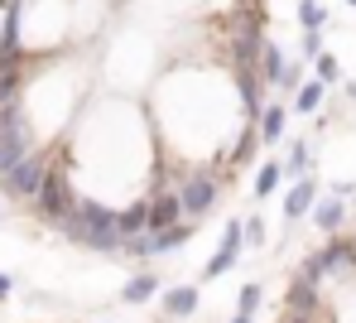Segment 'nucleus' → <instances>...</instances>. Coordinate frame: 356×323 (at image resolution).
<instances>
[{
  "mask_svg": "<svg viewBox=\"0 0 356 323\" xmlns=\"http://www.w3.org/2000/svg\"><path fill=\"white\" fill-rule=\"evenodd\" d=\"M318 285H323V280H313V275L298 270V280L289 285V299H284V314H318V299H323Z\"/></svg>",
  "mask_w": 356,
  "mask_h": 323,
  "instance_id": "10",
  "label": "nucleus"
},
{
  "mask_svg": "<svg viewBox=\"0 0 356 323\" xmlns=\"http://www.w3.org/2000/svg\"><path fill=\"white\" fill-rule=\"evenodd\" d=\"M250 126H255V140H260V145H280V140H284V126H289V107H284V102H265Z\"/></svg>",
  "mask_w": 356,
  "mask_h": 323,
  "instance_id": "8",
  "label": "nucleus"
},
{
  "mask_svg": "<svg viewBox=\"0 0 356 323\" xmlns=\"http://www.w3.org/2000/svg\"><path fill=\"white\" fill-rule=\"evenodd\" d=\"M72 203H77V184H72V169H63V164H49V174H44V189L29 198L34 217H39L44 227H54V232H58L63 217L72 212Z\"/></svg>",
  "mask_w": 356,
  "mask_h": 323,
  "instance_id": "3",
  "label": "nucleus"
},
{
  "mask_svg": "<svg viewBox=\"0 0 356 323\" xmlns=\"http://www.w3.org/2000/svg\"><path fill=\"white\" fill-rule=\"evenodd\" d=\"M298 82H303V63H284V72H280V82H275V92H294Z\"/></svg>",
  "mask_w": 356,
  "mask_h": 323,
  "instance_id": "23",
  "label": "nucleus"
},
{
  "mask_svg": "<svg viewBox=\"0 0 356 323\" xmlns=\"http://www.w3.org/2000/svg\"><path fill=\"white\" fill-rule=\"evenodd\" d=\"M255 150H260L255 126H245V130H236V140H232L222 155H227V164H232V169H241V164H250V159H255Z\"/></svg>",
  "mask_w": 356,
  "mask_h": 323,
  "instance_id": "15",
  "label": "nucleus"
},
{
  "mask_svg": "<svg viewBox=\"0 0 356 323\" xmlns=\"http://www.w3.org/2000/svg\"><path fill=\"white\" fill-rule=\"evenodd\" d=\"M308 217H313V227L318 232H327V237H337L342 227H347V198H318L313 207H308Z\"/></svg>",
  "mask_w": 356,
  "mask_h": 323,
  "instance_id": "9",
  "label": "nucleus"
},
{
  "mask_svg": "<svg viewBox=\"0 0 356 323\" xmlns=\"http://www.w3.org/2000/svg\"><path fill=\"white\" fill-rule=\"evenodd\" d=\"M284 63H289V58H284V49H280L275 39H265V44H260V58H255L260 82H265V87H275V82H280V72H284Z\"/></svg>",
  "mask_w": 356,
  "mask_h": 323,
  "instance_id": "13",
  "label": "nucleus"
},
{
  "mask_svg": "<svg viewBox=\"0 0 356 323\" xmlns=\"http://www.w3.org/2000/svg\"><path fill=\"white\" fill-rule=\"evenodd\" d=\"M308 174V140H294L284 150V179H303Z\"/></svg>",
  "mask_w": 356,
  "mask_h": 323,
  "instance_id": "18",
  "label": "nucleus"
},
{
  "mask_svg": "<svg viewBox=\"0 0 356 323\" xmlns=\"http://www.w3.org/2000/svg\"><path fill=\"white\" fill-rule=\"evenodd\" d=\"M227 323H255V319H245V314H236V319H227Z\"/></svg>",
  "mask_w": 356,
  "mask_h": 323,
  "instance_id": "26",
  "label": "nucleus"
},
{
  "mask_svg": "<svg viewBox=\"0 0 356 323\" xmlns=\"http://www.w3.org/2000/svg\"><path fill=\"white\" fill-rule=\"evenodd\" d=\"M0 212H5V207H0Z\"/></svg>",
  "mask_w": 356,
  "mask_h": 323,
  "instance_id": "28",
  "label": "nucleus"
},
{
  "mask_svg": "<svg viewBox=\"0 0 356 323\" xmlns=\"http://www.w3.org/2000/svg\"><path fill=\"white\" fill-rule=\"evenodd\" d=\"M280 184H284V159H265L255 169V198H270Z\"/></svg>",
  "mask_w": 356,
  "mask_h": 323,
  "instance_id": "17",
  "label": "nucleus"
},
{
  "mask_svg": "<svg viewBox=\"0 0 356 323\" xmlns=\"http://www.w3.org/2000/svg\"><path fill=\"white\" fill-rule=\"evenodd\" d=\"M313 77H318L323 87H332V82H342V63H337V54H327V49H323V54L313 58Z\"/></svg>",
  "mask_w": 356,
  "mask_h": 323,
  "instance_id": "19",
  "label": "nucleus"
},
{
  "mask_svg": "<svg viewBox=\"0 0 356 323\" xmlns=\"http://www.w3.org/2000/svg\"><path fill=\"white\" fill-rule=\"evenodd\" d=\"M154 290H159V275H154V270H140V275H130V280H125L120 299H125V304H149V299H154Z\"/></svg>",
  "mask_w": 356,
  "mask_h": 323,
  "instance_id": "14",
  "label": "nucleus"
},
{
  "mask_svg": "<svg viewBox=\"0 0 356 323\" xmlns=\"http://www.w3.org/2000/svg\"><path fill=\"white\" fill-rule=\"evenodd\" d=\"M178 222H188V217H183V207H178L174 184L149 189V198H145V232H164V227H178Z\"/></svg>",
  "mask_w": 356,
  "mask_h": 323,
  "instance_id": "6",
  "label": "nucleus"
},
{
  "mask_svg": "<svg viewBox=\"0 0 356 323\" xmlns=\"http://www.w3.org/2000/svg\"><path fill=\"white\" fill-rule=\"evenodd\" d=\"M245 246H265V217H245Z\"/></svg>",
  "mask_w": 356,
  "mask_h": 323,
  "instance_id": "24",
  "label": "nucleus"
},
{
  "mask_svg": "<svg viewBox=\"0 0 356 323\" xmlns=\"http://www.w3.org/2000/svg\"><path fill=\"white\" fill-rule=\"evenodd\" d=\"M44 174H49V155L34 150V155H24L10 174H0V194L10 198V203H29V198L44 189Z\"/></svg>",
  "mask_w": 356,
  "mask_h": 323,
  "instance_id": "4",
  "label": "nucleus"
},
{
  "mask_svg": "<svg viewBox=\"0 0 356 323\" xmlns=\"http://www.w3.org/2000/svg\"><path fill=\"white\" fill-rule=\"evenodd\" d=\"M265 304V285H241V294H236V314H245V319H255V309Z\"/></svg>",
  "mask_w": 356,
  "mask_h": 323,
  "instance_id": "20",
  "label": "nucleus"
},
{
  "mask_svg": "<svg viewBox=\"0 0 356 323\" xmlns=\"http://www.w3.org/2000/svg\"><path fill=\"white\" fill-rule=\"evenodd\" d=\"M241 256H245V227H241V217H227V227H222V246H217V256L202 265V280L227 275Z\"/></svg>",
  "mask_w": 356,
  "mask_h": 323,
  "instance_id": "5",
  "label": "nucleus"
},
{
  "mask_svg": "<svg viewBox=\"0 0 356 323\" xmlns=\"http://www.w3.org/2000/svg\"><path fill=\"white\" fill-rule=\"evenodd\" d=\"M323 97H327V87H323L318 77L298 82V87H294V111H298V116H313V111H323Z\"/></svg>",
  "mask_w": 356,
  "mask_h": 323,
  "instance_id": "16",
  "label": "nucleus"
},
{
  "mask_svg": "<svg viewBox=\"0 0 356 323\" xmlns=\"http://www.w3.org/2000/svg\"><path fill=\"white\" fill-rule=\"evenodd\" d=\"M10 290H15V275H0V304L10 299Z\"/></svg>",
  "mask_w": 356,
  "mask_h": 323,
  "instance_id": "25",
  "label": "nucleus"
},
{
  "mask_svg": "<svg viewBox=\"0 0 356 323\" xmlns=\"http://www.w3.org/2000/svg\"><path fill=\"white\" fill-rule=\"evenodd\" d=\"M298 54L313 63V58L323 54V29H303V44H298Z\"/></svg>",
  "mask_w": 356,
  "mask_h": 323,
  "instance_id": "22",
  "label": "nucleus"
},
{
  "mask_svg": "<svg viewBox=\"0 0 356 323\" xmlns=\"http://www.w3.org/2000/svg\"><path fill=\"white\" fill-rule=\"evenodd\" d=\"M193 232H197V222H178V227H164V232H149V246H154V256H169V251L193 242Z\"/></svg>",
  "mask_w": 356,
  "mask_h": 323,
  "instance_id": "12",
  "label": "nucleus"
},
{
  "mask_svg": "<svg viewBox=\"0 0 356 323\" xmlns=\"http://www.w3.org/2000/svg\"><path fill=\"white\" fill-rule=\"evenodd\" d=\"M222 189H227V179H222L217 169H183V174H178V184H174L183 217L202 227V217L222 203Z\"/></svg>",
  "mask_w": 356,
  "mask_h": 323,
  "instance_id": "2",
  "label": "nucleus"
},
{
  "mask_svg": "<svg viewBox=\"0 0 356 323\" xmlns=\"http://www.w3.org/2000/svg\"><path fill=\"white\" fill-rule=\"evenodd\" d=\"M347 5H356V0H347Z\"/></svg>",
  "mask_w": 356,
  "mask_h": 323,
  "instance_id": "27",
  "label": "nucleus"
},
{
  "mask_svg": "<svg viewBox=\"0 0 356 323\" xmlns=\"http://www.w3.org/2000/svg\"><path fill=\"white\" fill-rule=\"evenodd\" d=\"M318 203V179L313 174H303L294 179V189L284 194V222H298V217H308V207Z\"/></svg>",
  "mask_w": 356,
  "mask_h": 323,
  "instance_id": "11",
  "label": "nucleus"
},
{
  "mask_svg": "<svg viewBox=\"0 0 356 323\" xmlns=\"http://www.w3.org/2000/svg\"><path fill=\"white\" fill-rule=\"evenodd\" d=\"M197 309H202V290H197V285H174V290L159 294V314H164L169 323L193 319Z\"/></svg>",
  "mask_w": 356,
  "mask_h": 323,
  "instance_id": "7",
  "label": "nucleus"
},
{
  "mask_svg": "<svg viewBox=\"0 0 356 323\" xmlns=\"http://www.w3.org/2000/svg\"><path fill=\"white\" fill-rule=\"evenodd\" d=\"M63 237L82 251H102V256H120V232H116V207L97 203V198H82L72 203V212L63 217L58 227Z\"/></svg>",
  "mask_w": 356,
  "mask_h": 323,
  "instance_id": "1",
  "label": "nucleus"
},
{
  "mask_svg": "<svg viewBox=\"0 0 356 323\" xmlns=\"http://www.w3.org/2000/svg\"><path fill=\"white\" fill-rule=\"evenodd\" d=\"M298 24L303 29H323L327 24V5L323 0H298Z\"/></svg>",
  "mask_w": 356,
  "mask_h": 323,
  "instance_id": "21",
  "label": "nucleus"
}]
</instances>
